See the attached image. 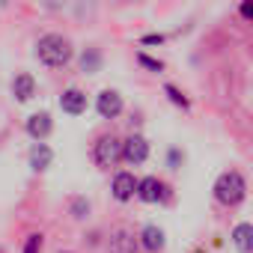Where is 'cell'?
<instances>
[{"instance_id": "30bf717a", "label": "cell", "mask_w": 253, "mask_h": 253, "mask_svg": "<svg viewBox=\"0 0 253 253\" xmlns=\"http://www.w3.org/2000/svg\"><path fill=\"white\" fill-rule=\"evenodd\" d=\"M86 107H89V98H86L84 89H78V86L63 89V95H60V110H63L66 116H84Z\"/></svg>"}, {"instance_id": "5b68a950", "label": "cell", "mask_w": 253, "mask_h": 253, "mask_svg": "<svg viewBox=\"0 0 253 253\" xmlns=\"http://www.w3.org/2000/svg\"><path fill=\"white\" fill-rule=\"evenodd\" d=\"M149 149H152L149 140H146L143 134H137V131H131L128 137H122V161H125V164H131V167L146 164Z\"/></svg>"}, {"instance_id": "9c48e42d", "label": "cell", "mask_w": 253, "mask_h": 253, "mask_svg": "<svg viewBox=\"0 0 253 253\" xmlns=\"http://www.w3.org/2000/svg\"><path fill=\"white\" fill-rule=\"evenodd\" d=\"M107 250L110 253H140V238L125 229V226H116L110 235H107Z\"/></svg>"}, {"instance_id": "4fadbf2b", "label": "cell", "mask_w": 253, "mask_h": 253, "mask_svg": "<svg viewBox=\"0 0 253 253\" xmlns=\"http://www.w3.org/2000/svg\"><path fill=\"white\" fill-rule=\"evenodd\" d=\"M27 164H30L33 173H45V170H51V164H54V149H51L45 140H42V143H33L30 152H27Z\"/></svg>"}, {"instance_id": "7c38bea8", "label": "cell", "mask_w": 253, "mask_h": 253, "mask_svg": "<svg viewBox=\"0 0 253 253\" xmlns=\"http://www.w3.org/2000/svg\"><path fill=\"white\" fill-rule=\"evenodd\" d=\"M12 98L18 101V104H27V101H33L36 98V92H39V86H36V78L30 75V72H18L15 78H12Z\"/></svg>"}, {"instance_id": "9a60e30c", "label": "cell", "mask_w": 253, "mask_h": 253, "mask_svg": "<svg viewBox=\"0 0 253 253\" xmlns=\"http://www.w3.org/2000/svg\"><path fill=\"white\" fill-rule=\"evenodd\" d=\"M78 66H81L84 75H98L101 66H104V54H101V48H95V45L84 48L81 57H78Z\"/></svg>"}, {"instance_id": "603a6c76", "label": "cell", "mask_w": 253, "mask_h": 253, "mask_svg": "<svg viewBox=\"0 0 253 253\" xmlns=\"http://www.w3.org/2000/svg\"><path fill=\"white\" fill-rule=\"evenodd\" d=\"M9 3H12V0H0V9H6Z\"/></svg>"}, {"instance_id": "ba28073f", "label": "cell", "mask_w": 253, "mask_h": 253, "mask_svg": "<svg viewBox=\"0 0 253 253\" xmlns=\"http://www.w3.org/2000/svg\"><path fill=\"white\" fill-rule=\"evenodd\" d=\"M24 131H27V137H30L33 143L48 140V137H51V131H54V119H51V113H48V110L30 113V116H27V122H24Z\"/></svg>"}, {"instance_id": "7a4b0ae2", "label": "cell", "mask_w": 253, "mask_h": 253, "mask_svg": "<svg viewBox=\"0 0 253 253\" xmlns=\"http://www.w3.org/2000/svg\"><path fill=\"white\" fill-rule=\"evenodd\" d=\"M211 194H214V200H217L220 206L235 209V206H241V203L247 200V179H244L238 170H223V173L214 179Z\"/></svg>"}, {"instance_id": "6da1fadb", "label": "cell", "mask_w": 253, "mask_h": 253, "mask_svg": "<svg viewBox=\"0 0 253 253\" xmlns=\"http://www.w3.org/2000/svg\"><path fill=\"white\" fill-rule=\"evenodd\" d=\"M33 57L45 69H66L75 60V42L66 33H42L33 45Z\"/></svg>"}, {"instance_id": "2e32d148", "label": "cell", "mask_w": 253, "mask_h": 253, "mask_svg": "<svg viewBox=\"0 0 253 253\" xmlns=\"http://www.w3.org/2000/svg\"><path fill=\"white\" fill-rule=\"evenodd\" d=\"M164 95H167V101H170L173 107H179V110L191 113V98L185 95V89H182V86H176V84H164Z\"/></svg>"}, {"instance_id": "5bb4252c", "label": "cell", "mask_w": 253, "mask_h": 253, "mask_svg": "<svg viewBox=\"0 0 253 253\" xmlns=\"http://www.w3.org/2000/svg\"><path fill=\"white\" fill-rule=\"evenodd\" d=\"M229 241L238 253H253V223H247V220L235 223L229 232Z\"/></svg>"}, {"instance_id": "8992f818", "label": "cell", "mask_w": 253, "mask_h": 253, "mask_svg": "<svg viewBox=\"0 0 253 253\" xmlns=\"http://www.w3.org/2000/svg\"><path fill=\"white\" fill-rule=\"evenodd\" d=\"M95 110H98V116L101 119H119L122 116V110H125V98H122V92L119 89H101L98 95H95Z\"/></svg>"}, {"instance_id": "277c9868", "label": "cell", "mask_w": 253, "mask_h": 253, "mask_svg": "<svg viewBox=\"0 0 253 253\" xmlns=\"http://www.w3.org/2000/svg\"><path fill=\"white\" fill-rule=\"evenodd\" d=\"M170 185L164 182V179H158V176H143V179H137V200L140 203H149V206H155V203H170Z\"/></svg>"}, {"instance_id": "ac0fdd59", "label": "cell", "mask_w": 253, "mask_h": 253, "mask_svg": "<svg viewBox=\"0 0 253 253\" xmlns=\"http://www.w3.org/2000/svg\"><path fill=\"white\" fill-rule=\"evenodd\" d=\"M137 63H140L146 72H155V75H158V72H164V60H158V57H149L146 51H137Z\"/></svg>"}, {"instance_id": "3957f363", "label": "cell", "mask_w": 253, "mask_h": 253, "mask_svg": "<svg viewBox=\"0 0 253 253\" xmlns=\"http://www.w3.org/2000/svg\"><path fill=\"white\" fill-rule=\"evenodd\" d=\"M89 155H92V164H95L98 170L116 167V164L122 161V137H116V134H110V131L98 134V137L92 140Z\"/></svg>"}, {"instance_id": "d4e9b609", "label": "cell", "mask_w": 253, "mask_h": 253, "mask_svg": "<svg viewBox=\"0 0 253 253\" xmlns=\"http://www.w3.org/2000/svg\"><path fill=\"white\" fill-rule=\"evenodd\" d=\"M0 253H3V250H0Z\"/></svg>"}, {"instance_id": "52a82bcc", "label": "cell", "mask_w": 253, "mask_h": 253, "mask_svg": "<svg viewBox=\"0 0 253 253\" xmlns=\"http://www.w3.org/2000/svg\"><path fill=\"white\" fill-rule=\"evenodd\" d=\"M110 194L116 203H131L137 197V176L131 170H119L110 179Z\"/></svg>"}, {"instance_id": "e0dca14e", "label": "cell", "mask_w": 253, "mask_h": 253, "mask_svg": "<svg viewBox=\"0 0 253 253\" xmlns=\"http://www.w3.org/2000/svg\"><path fill=\"white\" fill-rule=\"evenodd\" d=\"M89 211H92V203H89L86 197L75 194V197L69 200V214H72L75 220H86V217H89Z\"/></svg>"}, {"instance_id": "8fae6325", "label": "cell", "mask_w": 253, "mask_h": 253, "mask_svg": "<svg viewBox=\"0 0 253 253\" xmlns=\"http://www.w3.org/2000/svg\"><path fill=\"white\" fill-rule=\"evenodd\" d=\"M137 238H140V250H146V253H164V247H167V232L158 223H146L137 232Z\"/></svg>"}, {"instance_id": "44dd1931", "label": "cell", "mask_w": 253, "mask_h": 253, "mask_svg": "<svg viewBox=\"0 0 253 253\" xmlns=\"http://www.w3.org/2000/svg\"><path fill=\"white\" fill-rule=\"evenodd\" d=\"M164 42H167L164 33H146V36H140V45H164Z\"/></svg>"}, {"instance_id": "cb8c5ba5", "label": "cell", "mask_w": 253, "mask_h": 253, "mask_svg": "<svg viewBox=\"0 0 253 253\" xmlns=\"http://www.w3.org/2000/svg\"><path fill=\"white\" fill-rule=\"evenodd\" d=\"M194 253H203V250H194Z\"/></svg>"}, {"instance_id": "ffe728a7", "label": "cell", "mask_w": 253, "mask_h": 253, "mask_svg": "<svg viewBox=\"0 0 253 253\" xmlns=\"http://www.w3.org/2000/svg\"><path fill=\"white\" fill-rule=\"evenodd\" d=\"M235 12H238V18H241L244 24H253V0H238Z\"/></svg>"}, {"instance_id": "d6986e66", "label": "cell", "mask_w": 253, "mask_h": 253, "mask_svg": "<svg viewBox=\"0 0 253 253\" xmlns=\"http://www.w3.org/2000/svg\"><path fill=\"white\" fill-rule=\"evenodd\" d=\"M42 247H45V235H42V232H30V235L24 238L21 253H42Z\"/></svg>"}, {"instance_id": "7402d4cb", "label": "cell", "mask_w": 253, "mask_h": 253, "mask_svg": "<svg viewBox=\"0 0 253 253\" xmlns=\"http://www.w3.org/2000/svg\"><path fill=\"white\" fill-rule=\"evenodd\" d=\"M167 161H170V167H173V170H179V167H182V161H185V155H182L179 149H170V152H167Z\"/></svg>"}]
</instances>
